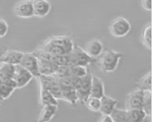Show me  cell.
I'll list each match as a JSON object with an SVG mask.
<instances>
[{"instance_id":"7","label":"cell","mask_w":152,"mask_h":122,"mask_svg":"<svg viewBox=\"0 0 152 122\" xmlns=\"http://www.w3.org/2000/svg\"><path fill=\"white\" fill-rule=\"evenodd\" d=\"M19 65L29 72L34 77L37 78L40 75L39 71L38 57L33 53V52H24Z\"/></svg>"},{"instance_id":"33","label":"cell","mask_w":152,"mask_h":122,"mask_svg":"<svg viewBox=\"0 0 152 122\" xmlns=\"http://www.w3.org/2000/svg\"><path fill=\"white\" fill-rule=\"evenodd\" d=\"M3 101H4V99H3V98L1 97V96H0V105H1V103L3 102Z\"/></svg>"},{"instance_id":"3","label":"cell","mask_w":152,"mask_h":122,"mask_svg":"<svg viewBox=\"0 0 152 122\" xmlns=\"http://www.w3.org/2000/svg\"><path fill=\"white\" fill-rule=\"evenodd\" d=\"M92 75H93L89 72L86 76L81 78L71 76L73 80V85L76 90L78 101L82 104H85L90 97Z\"/></svg>"},{"instance_id":"2","label":"cell","mask_w":152,"mask_h":122,"mask_svg":"<svg viewBox=\"0 0 152 122\" xmlns=\"http://www.w3.org/2000/svg\"><path fill=\"white\" fill-rule=\"evenodd\" d=\"M124 54L112 49H107L103 52L99 57V65L103 72H113L117 69Z\"/></svg>"},{"instance_id":"23","label":"cell","mask_w":152,"mask_h":122,"mask_svg":"<svg viewBox=\"0 0 152 122\" xmlns=\"http://www.w3.org/2000/svg\"><path fill=\"white\" fill-rule=\"evenodd\" d=\"M137 88L142 91H152V72L149 71L137 83Z\"/></svg>"},{"instance_id":"11","label":"cell","mask_w":152,"mask_h":122,"mask_svg":"<svg viewBox=\"0 0 152 122\" xmlns=\"http://www.w3.org/2000/svg\"><path fill=\"white\" fill-rule=\"evenodd\" d=\"M34 17L44 18L51 9V4L48 0H32Z\"/></svg>"},{"instance_id":"28","label":"cell","mask_w":152,"mask_h":122,"mask_svg":"<svg viewBox=\"0 0 152 122\" xmlns=\"http://www.w3.org/2000/svg\"><path fill=\"white\" fill-rule=\"evenodd\" d=\"M54 75L58 78L64 77H70V65H63L58 66L56 71Z\"/></svg>"},{"instance_id":"5","label":"cell","mask_w":152,"mask_h":122,"mask_svg":"<svg viewBox=\"0 0 152 122\" xmlns=\"http://www.w3.org/2000/svg\"><path fill=\"white\" fill-rule=\"evenodd\" d=\"M131 29V25L126 18L119 17L113 19L108 25V30L112 36L122 38L126 36Z\"/></svg>"},{"instance_id":"31","label":"cell","mask_w":152,"mask_h":122,"mask_svg":"<svg viewBox=\"0 0 152 122\" xmlns=\"http://www.w3.org/2000/svg\"><path fill=\"white\" fill-rule=\"evenodd\" d=\"M99 121L100 122H113V119L109 114H102Z\"/></svg>"},{"instance_id":"26","label":"cell","mask_w":152,"mask_h":122,"mask_svg":"<svg viewBox=\"0 0 152 122\" xmlns=\"http://www.w3.org/2000/svg\"><path fill=\"white\" fill-rule=\"evenodd\" d=\"M70 76L77 78L85 77L89 72L87 67L80 65H70Z\"/></svg>"},{"instance_id":"13","label":"cell","mask_w":152,"mask_h":122,"mask_svg":"<svg viewBox=\"0 0 152 122\" xmlns=\"http://www.w3.org/2000/svg\"><path fill=\"white\" fill-rule=\"evenodd\" d=\"M24 52L17 50H7L2 54L1 59L2 63L17 66L19 65L23 58Z\"/></svg>"},{"instance_id":"15","label":"cell","mask_w":152,"mask_h":122,"mask_svg":"<svg viewBox=\"0 0 152 122\" xmlns=\"http://www.w3.org/2000/svg\"><path fill=\"white\" fill-rule=\"evenodd\" d=\"M38 59L40 75H51L55 74L58 66L57 65L47 59L39 57H38Z\"/></svg>"},{"instance_id":"14","label":"cell","mask_w":152,"mask_h":122,"mask_svg":"<svg viewBox=\"0 0 152 122\" xmlns=\"http://www.w3.org/2000/svg\"><path fill=\"white\" fill-rule=\"evenodd\" d=\"M105 95V88L103 81L101 78L92 75L90 96L101 99Z\"/></svg>"},{"instance_id":"32","label":"cell","mask_w":152,"mask_h":122,"mask_svg":"<svg viewBox=\"0 0 152 122\" xmlns=\"http://www.w3.org/2000/svg\"><path fill=\"white\" fill-rule=\"evenodd\" d=\"M7 49V47H6L4 45H0V64L1 63V56H2V54L4 53V52Z\"/></svg>"},{"instance_id":"10","label":"cell","mask_w":152,"mask_h":122,"mask_svg":"<svg viewBox=\"0 0 152 122\" xmlns=\"http://www.w3.org/2000/svg\"><path fill=\"white\" fill-rule=\"evenodd\" d=\"M143 96V91L138 88L130 92L126 98V109H142Z\"/></svg>"},{"instance_id":"25","label":"cell","mask_w":152,"mask_h":122,"mask_svg":"<svg viewBox=\"0 0 152 122\" xmlns=\"http://www.w3.org/2000/svg\"><path fill=\"white\" fill-rule=\"evenodd\" d=\"M113 122H128L127 110L115 107L110 114Z\"/></svg>"},{"instance_id":"19","label":"cell","mask_w":152,"mask_h":122,"mask_svg":"<svg viewBox=\"0 0 152 122\" xmlns=\"http://www.w3.org/2000/svg\"><path fill=\"white\" fill-rule=\"evenodd\" d=\"M39 101L42 106L46 105L58 106V100L47 90L39 88Z\"/></svg>"},{"instance_id":"29","label":"cell","mask_w":152,"mask_h":122,"mask_svg":"<svg viewBox=\"0 0 152 122\" xmlns=\"http://www.w3.org/2000/svg\"><path fill=\"white\" fill-rule=\"evenodd\" d=\"M9 30V25L6 20L0 18V38L7 35Z\"/></svg>"},{"instance_id":"16","label":"cell","mask_w":152,"mask_h":122,"mask_svg":"<svg viewBox=\"0 0 152 122\" xmlns=\"http://www.w3.org/2000/svg\"><path fill=\"white\" fill-rule=\"evenodd\" d=\"M100 100L101 107L99 112L102 114L110 115L114 109L117 107L118 102L111 96L105 94Z\"/></svg>"},{"instance_id":"17","label":"cell","mask_w":152,"mask_h":122,"mask_svg":"<svg viewBox=\"0 0 152 122\" xmlns=\"http://www.w3.org/2000/svg\"><path fill=\"white\" fill-rule=\"evenodd\" d=\"M58 106L46 105L42 106L38 118V122H48L50 121L56 116Z\"/></svg>"},{"instance_id":"27","label":"cell","mask_w":152,"mask_h":122,"mask_svg":"<svg viewBox=\"0 0 152 122\" xmlns=\"http://www.w3.org/2000/svg\"><path fill=\"white\" fill-rule=\"evenodd\" d=\"M87 108L93 112H99L101 107V100L96 97H90L85 103Z\"/></svg>"},{"instance_id":"12","label":"cell","mask_w":152,"mask_h":122,"mask_svg":"<svg viewBox=\"0 0 152 122\" xmlns=\"http://www.w3.org/2000/svg\"><path fill=\"white\" fill-rule=\"evenodd\" d=\"M84 50L91 57L96 60L104 51V45L101 40L94 39L87 43Z\"/></svg>"},{"instance_id":"4","label":"cell","mask_w":152,"mask_h":122,"mask_svg":"<svg viewBox=\"0 0 152 122\" xmlns=\"http://www.w3.org/2000/svg\"><path fill=\"white\" fill-rule=\"evenodd\" d=\"M37 79L39 88L47 90L57 99L61 100V89L58 83V79L56 75H40Z\"/></svg>"},{"instance_id":"24","label":"cell","mask_w":152,"mask_h":122,"mask_svg":"<svg viewBox=\"0 0 152 122\" xmlns=\"http://www.w3.org/2000/svg\"><path fill=\"white\" fill-rule=\"evenodd\" d=\"M142 110L146 114L152 116V91H143Z\"/></svg>"},{"instance_id":"30","label":"cell","mask_w":152,"mask_h":122,"mask_svg":"<svg viewBox=\"0 0 152 122\" xmlns=\"http://www.w3.org/2000/svg\"><path fill=\"white\" fill-rule=\"evenodd\" d=\"M142 7L147 11H152V0H141Z\"/></svg>"},{"instance_id":"18","label":"cell","mask_w":152,"mask_h":122,"mask_svg":"<svg viewBox=\"0 0 152 122\" xmlns=\"http://www.w3.org/2000/svg\"><path fill=\"white\" fill-rule=\"evenodd\" d=\"M62 91L61 100L69 103L72 105H75L78 102L76 90L73 86L61 88Z\"/></svg>"},{"instance_id":"8","label":"cell","mask_w":152,"mask_h":122,"mask_svg":"<svg viewBox=\"0 0 152 122\" xmlns=\"http://www.w3.org/2000/svg\"><path fill=\"white\" fill-rule=\"evenodd\" d=\"M34 78L33 75L21 65L15 66L13 79L15 81L17 89L24 88L30 83Z\"/></svg>"},{"instance_id":"9","label":"cell","mask_w":152,"mask_h":122,"mask_svg":"<svg viewBox=\"0 0 152 122\" xmlns=\"http://www.w3.org/2000/svg\"><path fill=\"white\" fill-rule=\"evenodd\" d=\"M14 12L19 18L27 19L34 17L32 0H23L16 3Z\"/></svg>"},{"instance_id":"22","label":"cell","mask_w":152,"mask_h":122,"mask_svg":"<svg viewBox=\"0 0 152 122\" xmlns=\"http://www.w3.org/2000/svg\"><path fill=\"white\" fill-rule=\"evenodd\" d=\"M126 110L128 122H143L146 116V114L142 109H129Z\"/></svg>"},{"instance_id":"20","label":"cell","mask_w":152,"mask_h":122,"mask_svg":"<svg viewBox=\"0 0 152 122\" xmlns=\"http://www.w3.org/2000/svg\"><path fill=\"white\" fill-rule=\"evenodd\" d=\"M15 66L5 63L0 64V80H4L13 79Z\"/></svg>"},{"instance_id":"21","label":"cell","mask_w":152,"mask_h":122,"mask_svg":"<svg viewBox=\"0 0 152 122\" xmlns=\"http://www.w3.org/2000/svg\"><path fill=\"white\" fill-rule=\"evenodd\" d=\"M142 45L148 50L152 49V24L149 23L144 26L141 34Z\"/></svg>"},{"instance_id":"1","label":"cell","mask_w":152,"mask_h":122,"mask_svg":"<svg viewBox=\"0 0 152 122\" xmlns=\"http://www.w3.org/2000/svg\"><path fill=\"white\" fill-rule=\"evenodd\" d=\"M74 45L69 36L53 35L46 40L39 49L52 56H63L70 54Z\"/></svg>"},{"instance_id":"6","label":"cell","mask_w":152,"mask_h":122,"mask_svg":"<svg viewBox=\"0 0 152 122\" xmlns=\"http://www.w3.org/2000/svg\"><path fill=\"white\" fill-rule=\"evenodd\" d=\"M70 65H80L87 67L95 61L83 48L75 44L73 49L69 54Z\"/></svg>"}]
</instances>
